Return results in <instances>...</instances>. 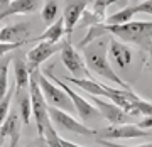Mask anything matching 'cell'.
<instances>
[{
  "instance_id": "cell-1",
  "label": "cell",
  "mask_w": 152,
  "mask_h": 147,
  "mask_svg": "<svg viewBox=\"0 0 152 147\" xmlns=\"http://www.w3.org/2000/svg\"><path fill=\"white\" fill-rule=\"evenodd\" d=\"M83 51H85V64L88 69H91L95 75L105 78V80L117 83L120 90H124V91H134L130 85L125 83L122 78H118V75L113 71L108 58H107V41L105 39L93 41L86 48H83Z\"/></svg>"
},
{
  "instance_id": "cell-2",
  "label": "cell",
  "mask_w": 152,
  "mask_h": 147,
  "mask_svg": "<svg viewBox=\"0 0 152 147\" xmlns=\"http://www.w3.org/2000/svg\"><path fill=\"white\" fill-rule=\"evenodd\" d=\"M105 31L113 34L120 42H130L151 51L152 41V22L151 20H132L122 26H105Z\"/></svg>"
},
{
  "instance_id": "cell-3",
  "label": "cell",
  "mask_w": 152,
  "mask_h": 147,
  "mask_svg": "<svg viewBox=\"0 0 152 147\" xmlns=\"http://www.w3.org/2000/svg\"><path fill=\"white\" fill-rule=\"evenodd\" d=\"M31 75L36 78L37 86H39V90H41V93H42V97H44V100H46L48 107L63 110V112H66V113H69V115L75 112V107L71 103V100L68 98V95H66L58 85H54L49 78H46L39 69L31 71Z\"/></svg>"
},
{
  "instance_id": "cell-4",
  "label": "cell",
  "mask_w": 152,
  "mask_h": 147,
  "mask_svg": "<svg viewBox=\"0 0 152 147\" xmlns=\"http://www.w3.org/2000/svg\"><path fill=\"white\" fill-rule=\"evenodd\" d=\"M42 75H44V76H48L51 81L54 83V85H58V86H59L61 90L68 95V98L71 100V103H73V107H75V112L78 113V117H80V118H83V120L100 118V113L96 112V108H95V107L88 102L86 98L81 97L78 91H75V90H73L69 85H66L63 80H59L58 76H54V75L51 73V69H46Z\"/></svg>"
},
{
  "instance_id": "cell-5",
  "label": "cell",
  "mask_w": 152,
  "mask_h": 147,
  "mask_svg": "<svg viewBox=\"0 0 152 147\" xmlns=\"http://www.w3.org/2000/svg\"><path fill=\"white\" fill-rule=\"evenodd\" d=\"M48 115H49V122L53 124L56 130L66 132V134H78V135H93V134H96V130L86 127L80 120H76L73 115L66 113L63 110L48 107Z\"/></svg>"
},
{
  "instance_id": "cell-6",
  "label": "cell",
  "mask_w": 152,
  "mask_h": 147,
  "mask_svg": "<svg viewBox=\"0 0 152 147\" xmlns=\"http://www.w3.org/2000/svg\"><path fill=\"white\" fill-rule=\"evenodd\" d=\"M59 53H61V63L73 75V78H93V75L85 64L83 56L76 51V48L71 44V41H66V39L61 41Z\"/></svg>"
},
{
  "instance_id": "cell-7",
  "label": "cell",
  "mask_w": 152,
  "mask_h": 147,
  "mask_svg": "<svg viewBox=\"0 0 152 147\" xmlns=\"http://www.w3.org/2000/svg\"><path fill=\"white\" fill-rule=\"evenodd\" d=\"M29 97H31V108H32V117L34 122H36V129H37L39 135H44V125L49 120L48 115V103L44 100L42 93L37 86V81L36 78L31 75V80H29Z\"/></svg>"
},
{
  "instance_id": "cell-8",
  "label": "cell",
  "mask_w": 152,
  "mask_h": 147,
  "mask_svg": "<svg viewBox=\"0 0 152 147\" xmlns=\"http://www.w3.org/2000/svg\"><path fill=\"white\" fill-rule=\"evenodd\" d=\"M86 100L90 103H93V107L96 108L100 117H103L107 122H110V125H127V124H130L132 120L130 115H127L124 110H120L112 102H107V100L98 97H91V95H88Z\"/></svg>"
},
{
  "instance_id": "cell-9",
  "label": "cell",
  "mask_w": 152,
  "mask_h": 147,
  "mask_svg": "<svg viewBox=\"0 0 152 147\" xmlns=\"http://www.w3.org/2000/svg\"><path fill=\"white\" fill-rule=\"evenodd\" d=\"M98 134V140H113V139H147L151 140V132H144L137 129L134 124H127V125H110L103 129Z\"/></svg>"
},
{
  "instance_id": "cell-10",
  "label": "cell",
  "mask_w": 152,
  "mask_h": 147,
  "mask_svg": "<svg viewBox=\"0 0 152 147\" xmlns=\"http://www.w3.org/2000/svg\"><path fill=\"white\" fill-rule=\"evenodd\" d=\"M113 4L112 0H95V2H88L86 9L83 10L81 17H80V22L81 26H102L107 19V7H110Z\"/></svg>"
},
{
  "instance_id": "cell-11",
  "label": "cell",
  "mask_w": 152,
  "mask_h": 147,
  "mask_svg": "<svg viewBox=\"0 0 152 147\" xmlns=\"http://www.w3.org/2000/svg\"><path fill=\"white\" fill-rule=\"evenodd\" d=\"M139 12L151 14L152 12V2L151 0L139 2V4H134V5H127L125 9H120L118 12H115V14H112L110 17L105 19L103 26H122V24L132 22V17L135 15V14H139Z\"/></svg>"
},
{
  "instance_id": "cell-12",
  "label": "cell",
  "mask_w": 152,
  "mask_h": 147,
  "mask_svg": "<svg viewBox=\"0 0 152 147\" xmlns=\"http://www.w3.org/2000/svg\"><path fill=\"white\" fill-rule=\"evenodd\" d=\"M31 36L29 22H17L0 29V42L2 44H26Z\"/></svg>"
},
{
  "instance_id": "cell-13",
  "label": "cell",
  "mask_w": 152,
  "mask_h": 147,
  "mask_svg": "<svg viewBox=\"0 0 152 147\" xmlns=\"http://www.w3.org/2000/svg\"><path fill=\"white\" fill-rule=\"evenodd\" d=\"M58 51H61V44H53V42L41 41L36 48H32L27 53L29 73H31V71H36L39 66L42 64V63H46V61H48L53 54H56Z\"/></svg>"
},
{
  "instance_id": "cell-14",
  "label": "cell",
  "mask_w": 152,
  "mask_h": 147,
  "mask_svg": "<svg viewBox=\"0 0 152 147\" xmlns=\"http://www.w3.org/2000/svg\"><path fill=\"white\" fill-rule=\"evenodd\" d=\"M86 4L88 2H66L64 10H63V17H61L63 24H64V39L66 41H71L73 31L78 26L83 10L86 9Z\"/></svg>"
},
{
  "instance_id": "cell-15",
  "label": "cell",
  "mask_w": 152,
  "mask_h": 147,
  "mask_svg": "<svg viewBox=\"0 0 152 147\" xmlns=\"http://www.w3.org/2000/svg\"><path fill=\"white\" fill-rule=\"evenodd\" d=\"M42 5L39 0H9L5 2V9L0 10V22L12 15H22V14H34Z\"/></svg>"
},
{
  "instance_id": "cell-16",
  "label": "cell",
  "mask_w": 152,
  "mask_h": 147,
  "mask_svg": "<svg viewBox=\"0 0 152 147\" xmlns=\"http://www.w3.org/2000/svg\"><path fill=\"white\" fill-rule=\"evenodd\" d=\"M107 58H110V61L118 66L120 69H125L132 61V49L127 44L120 42L117 39H112L107 48Z\"/></svg>"
},
{
  "instance_id": "cell-17",
  "label": "cell",
  "mask_w": 152,
  "mask_h": 147,
  "mask_svg": "<svg viewBox=\"0 0 152 147\" xmlns=\"http://www.w3.org/2000/svg\"><path fill=\"white\" fill-rule=\"evenodd\" d=\"M20 127H22V120L19 117L17 112H10L7 115L5 122L0 125V135L9 137L10 139V147H17L19 139H20Z\"/></svg>"
},
{
  "instance_id": "cell-18",
  "label": "cell",
  "mask_w": 152,
  "mask_h": 147,
  "mask_svg": "<svg viewBox=\"0 0 152 147\" xmlns=\"http://www.w3.org/2000/svg\"><path fill=\"white\" fill-rule=\"evenodd\" d=\"M36 41H46V42H53V44H61V41L64 39V24H63V19L56 20L54 24L48 26V29L44 31L39 37H32Z\"/></svg>"
},
{
  "instance_id": "cell-19",
  "label": "cell",
  "mask_w": 152,
  "mask_h": 147,
  "mask_svg": "<svg viewBox=\"0 0 152 147\" xmlns=\"http://www.w3.org/2000/svg\"><path fill=\"white\" fill-rule=\"evenodd\" d=\"M12 68H14V78H15V83H14L15 90L24 91L29 86V80H31V73H29L27 64L22 59H14Z\"/></svg>"
},
{
  "instance_id": "cell-20",
  "label": "cell",
  "mask_w": 152,
  "mask_h": 147,
  "mask_svg": "<svg viewBox=\"0 0 152 147\" xmlns=\"http://www.w3.org/2000/svg\"><path fill=\"white\" fill-rule=\"evenodd\" d=\"M59 14V4L51 0V2H44L42 7H41V17L46 24H54L56 22V17Z\"/></svg>"
},
{
  "instance_id": "cell-21",
  "label": "cell",
  "mask_w": 152,
  "mask_h": 147,
  "mask_svg": "<svg viewBox=\"0 0 152 147\" xmlns=\"http://www.w3.org/2000/svg\"><path fill=\"white\" fill-rule=\"evenodd\" d=\"M20 113L22 124H31V115H32V108H31V97L29 93H22L19 98V112Z\"/></svg>"
},
{
  "instance_id": "cell-22",
  "label": "cell",
  "mask_w": 152,
  "mask_h": 147,
  "mask_svg": "<svg viewBox=\"0 0 152 147\" xmlns=\"http://www.w3.org/2000/svg\"><path fill=\"white\" fill-rule=\"evenodd\" d=\"M10 63H12V59L7 58V59H4L2 68H0V102L5 98L7 91L10 88V85H9V66H10Z\"/></svg>"
},
{
  "instance_id": "cell-23",
  "label": "cell",
  "mask_w": 152,
  "mask_h": 147,
  "mask_svg": "<svg viewBox=\"0 0 152 147\" xmlns=\"http://www.w3.org/2000/svg\"><path fill=\"white\" fill-rule=\"evenodd\" d=\"M44 139H46V144H48V147H63L61 146V137L59 134H58V130H56L54 127H53V124L51 122H46V125H44Z\"/></svg>"
},
{
  "instance_id": "cell-24",
  "label": "cell",
  "mask_w": 152,
  "mask_h": 147,
  "mask_svg": "<svg viewBox=\"0 0 152 147\" xmlns=\"http://www.w3.org/2000/svg\"><path fill=\"white\" fill-rule=\"evenodd\" d=\"M14 95H15V85H12V86L9 88L5 98L0 102V125L5 122L7 115L10 113V105H12V98H14Z\"/></svg>"
},
{
  "instance_id": "cell-25",
  "label": "cell",
  "mask_w": 152,
  "mask_h": 147,
  "mask_svg": "<svg viewBox=\"0 0 152 147\" xmlns=\"http://www.w3.org/2000/svg\"><path fill=\"white\" fill-rule=\"evenodd\" d=\"M20 46L22 44H2L0 42V59H2L7 53H10V51H14V49H19Z\"/></svg>"
},
{
  "instance_id": "cell-26",
  "label": "cell",
  "mask_w": 152,
  "mask_h": 147,
  "mask_svg": "<svg viewBox=\"0 0 152 147\" xmlns=\"http://www.w3.org/2000/svg\"><path fill=\"white\" fill-rule=\"evenodd\" d=\"M137 129H140V130H144V132H151V127H152V118L151 117H144V118L137 124Z\"/></svg>"
},
{
  "instance_id": "cell-27",
  "label": "cell",
  "mask_w": 152,
  "mask_h": 147,
  "mask_svg": "<svg viewBox=\"0 0 152 147\" xmlns=\"http://www.w3.org/2000/svg\"><path fill=\"white\" fill-rule=\"evenodd\" d=\"M98 140V139H96ZM102 146H107V147H152L151 142L147 144H142V146H122V144H117V142H110V140H98Z\"/></svg>"
},
{
  "instance_id": "cell-28",
  "label": "cell",
  "mask_w": 152,
  "mask_h": 147,
  "mask_svg": "<svg viewBox=\"0 0 152 147\" xmlns=\"http://www.w3.org/2000/svg\"><path fill=\"white\" fill-rule=\"evenodd\" d=\"M61 146L63 147H83V146H80V144H75V142L68 140V139H61Z\"/></svg>"
},
{
  "instance_id": "cell-29",
  "label": "cell",
  "mask_w": 152,
  "mask_h": 147,
  "mask_svg": "<svg viewBox=\"0 0 152 147\" xmlns=\"http://www.w3.org/2000/svg\"><path fill=\"white\" fill-rule=\"evenodd\" d=\"M0 147H4V137L0 135Z\"/></svg>"
},
{
  "instance_id": "cell-30",
  "label": "cell",
  "mask_w": 152,
  "mask_h": 147,
  "mask_svg": "<svg viewBox=\"0 0 152 147\" xmlns=\"http://www.w3.org/2000/svg\"><path fill=\"white\" fill-rule=\"evenodd\" d=\"M2 63H4V59H0V68H2Z\"/></svg>"
}]
</instances>
